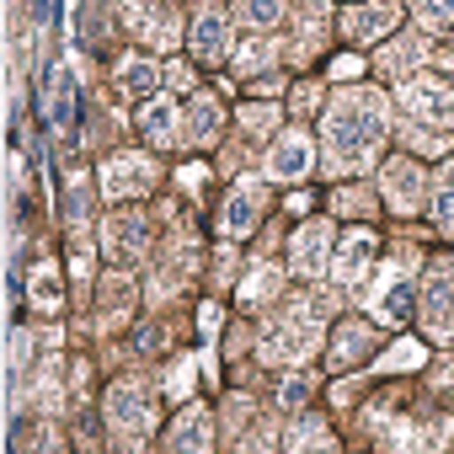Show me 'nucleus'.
Returning <instances> with one entry per match:
<instances>
[{"instance_id": "nucleus-1", "label": "nucleus", "mask_w": 454, "mask_h": 454, "mask_svg": "<svg viewBox=\"0 0 454 454\" xmlns=\"http://www.w3.org/2000/svg\"><path fill=\"white\" fill-rule=\"evenodd\" d=\"M321 134H326V166L332 171H364L390 134V102L374 86H348L326 107Z\"/></svg>"}, {"instance_id": "nucleus-2", "label": "nucleus", "mask_w": 454, "mask_h": 454, "mask_svg": "<svg viewBox=\"0 0 454 454\" xmlns=\"http://www.w3.org/2000/svg\"><path fill=\"white\" fill-rule=\"evenodd\" d=\"M321 316H326V305H321V300L294 305V310H289L268 337H262L257 358H262V364H305V358L321 348Z\"/></svg>"}, {"instance_id": "nucleus-3", "label": "nucleus", "mask_w": 454, "mask_h": 454, "mask_svg": "<svg viewBox=\"0 0 454 454\" xmlns=\"http://www.w3.org/2000/svg\"><path fill=\"white\" fill-rule=\"evenodd\" d=\"M107 427L118 433V443L139 449L155 427V401H150V385L145 380H118L107 390Z\"/></svg>"}, {"instance_id": "nucleus-4", "label": "nucleus", "mask_w": 454, "mask_h": 454, "mask_svg": "<svg viewBox=\"0 0 454 454\" xmlns=\"http://www.w3.org/2000/svg\"><path fill=\"white\" fill-rule=\"evenodd\" d=\"M417 300H422V321H427V332H433L438 342H449V337H454V257H438V262L427 268Z\"/></svg>"}, {"instance_id": "nucleus-5", "label": "nucleus", "mask_w": 454, "mask_h": 454, "mask_svg": "<svg viewBox=\"0 0 454 454\" xmlns=\"http://www.w3.org/2000/svg\"><path fill=\"white\" fill-rule=\"evenodd\" d=\"M123 22H129V33H134L139 43H150V49H171L176 33H182L171 0H123Z\"/></svg>"}, {"instance_id": "nucleus-6", "label": "nucleus", "mask_w": 454, "mask_h": 454, "mask_svg": "<svg viewBox=\"0 0 454 454\" xmlns=\"http://www.w3.org/2000/svg\"><path fill=\"white\" fill-rule=\"evenodd\" d=\"M401 107L417 118V123H454V86H443V81H433V75H411L406 86H401Z\"/></svg>"}, {"instance_id": "nucleus-7", "label": "nucleus", "mask_w": 454, "mask_h": 454, "mask_svg": "<svg viewBox=\"0 0 454 454\" xmlns=\"http://www.w3.org/2000/svg\"><path fill=\"white\" fill-rule=\"evenodd\" d=\"M369 316L385 321V326H395V321L411 316V273H406L401 262H390V268L380 273V284H374V294H369Z\"/></svg>"}, {"instance_id": "nucleus-8", "label": "nucleus", "mask_w": 454, "mask_h": 454, "mask_svg": "<svg viewBox=\"0 0 454 454\" xmlns=\"http://www.w3.org/2000/svg\"><path fill=\"white\" fill-rule=\"evenodd\" d=\"M262 208H268V192H262V182H236V192H231V203H224V214H219V224H224V236L231 241H241V236H252L257 231V219H262Z\"/></svg>"}, {"instance_id": "nucleus-9", "label": "nucleus", "mask_w": 454, "mask_h": 454, "mask_svg": "<svg viewBox=\"0 0 454 454\" xmlns=\"http://www.w3.org/2000/svg\"><path fill=\"white\" fill-rule=\"evenodd\" d=\"M102 247H107V257L113 262H139L145 257V247H150V224H145V214H113L107 219V231H102Z\"/></svg>"}, {"instance_id": "nucleus-10", "label": "nucleus", "mask_w": 454, "mask_h": 454, "mask_svg": "<svg viewBox=\"0 0 454 454\" xmlns=\"http://www.w3.org/2000/svg\"><path fill=\"white\" fill-rule=\"evenodd\" d=\"M310 160H316V150H310V134L305 129H289V134H278V145L268 150V176L273 182H300L305 171H310Z\"/></svg>"}, {"instance_id": "nucleus-11", "label": "nucleus", "mask_w": 454, "mask_h": 454, "mask_svg": "<svg viewBox=\"0 0 454 454\" xmlns=\"http://www.w3.org/2000/svg\"><path fill=\"white\" fill-rule=\"evenodd\" d=\"M145 187H155V160L150 155H113L107 160V171H102V192L107 198H134Z\"/></svg>"}, {"instance_id": "nucleus-12", "label": "nucleus", "mask_w": 454, "mask_h": 454, "mask_svg": "<svg viewBox=\"0 0 454 454\" xmlns=\"http://www.w3.org/2000/svg\"><path fill=\"white\" fill-rule=\"evenodd\" d=\"M380 187H385V203H390L395 214H417L427 176H422V166H417V160H390V166L380 171Z\"/></svg>"}, {"instance_id": "nucleus-13", "label": "nucleus", "mask_w": 454, "mask_h": 454, "mask_svg": "<svg viewBox=\"0 0 454 454\" xmlns=\"http://www.w3.org/2000/svg\"><path fill=\"white\" fill-rule=\"evenodd\" d=\"M289 252H294V273L300 278H321L332 268V224L316 219V224H305V231H294Z\"/></svg>"}, {"instance_id": "nucleus-14", "label": "nucleus", "mask_w": 454, "mask_h": 454, "mask_svg": "<svg viewBox=\"0 0 454 454\" xmlns=\"http://www.w3.org/2000/svg\"><path fill=\"white\" fill-rule=\"evenodd\" d=\"M395 22H401V6H395V0H374V6L342 12V33H348L353 43H374V38H385Z\"/></svg>"}, {"instance_id": "nucleus-15", "label": "nucleus", "mask_w": 454, "mask_h": 454, "mask_svg": "<svg viewBox=\"0 0 454 454\" xmlns=\"http://www.w3.org/2000/svg\"><path fill=\"white\" fill-rule=\"evenodd\" d=\"M192 54L208 59V65H219L224 54H231V22H224V12H214V6L198 12V22H192Z\"/></svg>"}, {"instance_id": "nucleus-16", "label": "nucleus", "mask_w": 454, "mask_h": 454, "mask_svg": "<svg viewBox=\"0 0 454 454\" xmlns=\"http://www.w3.org/2000/svg\"><path fill=\"white\" fill-rule=\"evenodd\" d=\"M369 257H374V236H369V231H353V236L342 241V252L332 257V268H337V284H342V289H353V284L369 273Z\"/></svg>"}, {"instance_id": "nucleus-17", "label": "nucleus", "mask_w": 454, "mask_h": 454, "mask_svg": "<svg viewBox=\"0 0 454 454\" xmlns=\"http://www.w3.org/2000/svg\"><path fill=\"white\" fill-rule=\"evenodd\" d=\"M326 38V0H300V33H294V59H310Z\"/></svg>"}, {"instance_id": "nucleus-18", "label": "nucleus", "mask_w": 454, "mask_h": 454, "mask_svg": "<svg viewBox=\"0 0 454 454\" xmlns=\"http://www.w3.org/2000/svg\"><path fill=\"white\" fill-rule=\"evenodd\" d=\"M369 342H374V337H369L364 321H342L337 337H332V364H337V369H353V364L369 353Z\"/></svg>"}, {"instance_id": "nucleus-19", "label": "nucleus", "mask_w": 454, "mask_h": 454, "mask_svg": "<svg viewBox=\"0 0 454 454\" xmlns=\"http://www.w3.org/2000/svg\"><path fill=\"white\" fill-rule=\"evenodd\" d=\"M70 107H75V75L59 70L54 86H49V123H54L65 139H70V129H75V113H70Z\"/></svg>"}, {"instance_id": "nucleus-20", "label": "nucleus", "mask_w": 454, "mask_h": 454, "mask_svg": "<svg viewBox=\"0 0 454 454\" xmlns=\"http://www.w3.org/2000/svg\"><path fill=\"white\" fill-rule=\"evenodd\" d=\"M139 129H145L150 145H171V139L182 134V113H176L171 102H150V107L139 113Z\"/></svg>"}, {"instance_id": "nucleus-21", "label": "nucleus", "mask_w": 454, "mask_h": 454, "mask_svg": "<svg viewBox=\"0 0 454 454\" xmlns=\"http://www.w3.org/2000/svg\"><path fill=\"white\" fill-rule=\"evenodd\" d=\"M171 449H214V427H208V411L203 406H187L182 422L171 427Z\"/></svg>"}, {"instance_id": "nucleus-22", "label": "nucleus", "mask_w": 454, "mask_h": 454, "mask_svg": "<svg viewBox=\"0 0 454 454\" xmlns=\"http://www.w3.org/2000/svg\"><path fill=\"white\" fill-rule=\"evenodd\" d=\"M427 59V43L422 38H395L390 49H380V70L385 75H406L411 65H422Z\"/></svg>"}, {"instance_id": "nucleus-23", "label": "nucleus", "mask_w": 454, "mask_h": 454, "mask_svg": "<svg viewBox=\"0 0 454 454\" xmlns=\"http://www.w3.org/2000/svg\"><path fill=\"white\" fill-rule=\"evenodd\" d=\"M278 289H284V273H278V268H257V273H247V284H241V305L257 310V305L278 300Z\"/></svg>"}, {"instance_id": "nucleus-24", "label": "nucleus", "mask_w": 454, "mask_h": 454, "mask_svg": "<svg viewBox=\"0 0 454 454\" xmlns=\"http://www.w3.org/2000/svg\"><path fill=\"white\" fill-rule=\"evenodd\" d=\"M214 134H219V102L214 97H198L192 113H187V139L192 145H214Z\"/></svg>"}, {"instance_id": "nucleus-25", "label": "nucleus", "mask_w": 454, "mask_h": 454, "mask_svg": "<svg viewBox=\"0 0 454 454\" xmlns=\"http://www.w3.org/2000/svg\"><path fill=\"white\" fill-rule=\"evenodd\" d=\"M433 224L454 241V166L438 171V187H433Z\"/></svg>"}, {"instance_id": "nucleus-26", "label": "nucleus", "mask_w": 454, "mask_h": 454, "mask_svg": "<svg viewBox=\"0 0 454 454\" xmlns=\"http://www.w3.org/2000/svg\"><path fill=\"white\" fill-rule=\"evenodd\" d=\"M155 81H160V70H155L150 59H123V65H118V86H123L129 97H145V91H155Z\"/></svg>"}, {"instance_id": "nucleus-27", "label": "nucleus", "mask_w": 454, "mask_h": 454, "mask_svg": "<svg viewBox=\"0 0 454 454\" xmlns=\"http://www.w3.org/2000/svg\"><path fill=\"white\" fill-rule=\"evenodd\" d=\"M236 17L252 27H273L284 17V0H236Z\"/></svg>"}, {"instance_id": "nucleus-28", "label": "nucleus", "mask_w": 454, "mask_h": 454, "mask_svg": "<svg viewBox=\"0 0 454 454\" xmlns=\"http://www.w3.org/2000/svg\"><path fill=\"white\" fill-rule=\"evenodd\" d=\"M268 65H273V43H268V38H247V43L236 49V70L252 75V70H268Z\"/></svg>"}, {"instance_id": "nucleus-29", "label": "nucleus", "mask_w": 454, "mask_h": 454, "mask_svg": "<svg viewBox=\"0 0 454 454\" xmlns=\"http://www.w3.org/2000/svg\"><path fill=\"white\" fill-rule=\"evenodd\" d=\"M289 449H332V433H326V422H321V417H305V422L289 433Z\"/></svg>"}, {"instance_id": "nucleus-30", "label": "nucleus", "mask_w": 454, "mask_h": 454, "mask_svg": "<svg viewBox=\"0 0 454 454\" xmlns=\"http://www.w3.org/2000/svg\"><path fill=\"white\" fill-rule=\"evenodd\" d=\"M33 305H38V310H49V316L59 310V284H54V268H49V262L33 273Z\"/></svg>"}, {"instance_id": "nucleus-31", "label": "nucleus", "mask_w": 454, "mask_h": 454, "mask_svg": "<svg viewBox=\"0 0 454 454\" xmlns=\"http://www.w3.org/2000/svg\"><path fill=\"white\" fill-rule=\"evenodd\" d=\"M422 27H454V0H411Z\"/></svg>"}, {"instance_id": "nucleus-32", "label": "nucleus", "mask_w": 454, "mask_h": 454, "mask_svg": "<svg viewBox=\"0 0 454 454\" xmlns=\"http://www.w3.org/2000/svg\"><path fill=\"white\" fill-rule=\"evenodd\" d=\"M427 353H422V342H395L385 358H380V369H390V374H401V369H417Z\"/></svg>"}, {"instance_id": "nucleus-33", "label": "nucleus", "mask_w": 454, "mask_h": 454, "mask_svg": "<svg viewBox=\"0 0 454 454\" xmlns=\"http://www.w3.org/2000/svg\"><path fill=\"white\" fill-rule=\"evenodd\" d=\"M192 374H198V364H192V358H176V369L166 374V395H171V401H187V395H192Z\"/></svg>"}, {"instance_id": "nucleus-34", "label": "nucleus", "mask_w": 454, "mask_h": 454, "mask_svg": "<svg viewBox=\"0 0 454 454\" xmlns=\"http://www.w3.org/2000/svg\"><path fill=\"white\" fill-rule=\"evenodd\" d=\"M241 123H247V129H252V134L262 139V134H273V123H278V113H273V107H247V113H241Z\"/></svg>"}, {"instance_id": "nucleus-35", "label": "nucleus", "mask_w": 454, "mask_h": 454, "mask_svg": "<svg viewBox=\"0 0 454 454\" xmlns=\"http://www.w3.org/2000/svg\"><path fill=\"white\" fill-rule=\"evenodd\" d=\"M38 401H43V406H59V369H54V364L38 369Z\"/></svg>"}, {"instance_id": "nucleus-36", "label": "nucleus", "mask_w": 454, "mask_h": 454, "mask_svg": "<svg viewBox=\"0 0 454 454\" xmlns=\"http://www.w3.org/2000/svg\"><path fill=\"white\" fill-rule=\"evenodd\" d=\"M305 395H310V380H305V374H289V380L278 385V401H284V406H305Z\"/></svg>"}, {"instance_id": "nucleus-37", "label": "nucleus", "mask_w": 454, "mask_h": 454, "mask_svg": "<svg viewBox=\"0 0 454 454\" xmlns=\"http://www.w3.org/2000/svg\"><path fill=\"white\" fill-rule=\"evenodd\" d=\"M406 145H411V150H427V155L443 150V139H438V134H422V129H406Z\"/></svg>"}, {"instance_id": "nucleus-38", "label": "nucleus", "mask_w": 454, "mask_h": 454, "mask_svg": "<svg viewBox=\"0 0 454 454\" xmlns=\"http://www.w3.org/2000/svg\"><path fill=\"white\" fill-rule=\"evenodd\" d=\"M22 364H27V332H17V337H12V380L22 374Z\"/></svg>"}, {"instance_id": "nucleus-39", "label": "nucleus", "mask_w": 454, "mask_h": 454, "mask_svg": "<svg viewBox=\"0 0 454 454\" xmlns=\"http://www.w3.org/2000/svg\"><path fill=\"white\" fill-rule=\"evenodd\" d=\"M166 86H171V91H187V86H192V75H187L182 65H171V70H166Z\"/></svg>"}, {"instance_id": "nucleus-40", "label": "nucleus", "mask_w": 454, "mask_h": 454, "mask_svg": "<svg viewBox=\"0 0 454 454\" xmlns=\"http://www.w3.org/2000/svg\"><path fill=\"white\" fill-rule=\"evenodd\" d=\"M358 70H364V65H358V59H337V65H332V75H337V81H353V75H358Z\"/></svg>"}, {"instance_id": "nucleus-41", "label": "nucleus", "mask_w": 454, "mask_h": 454, "mask_svg": "<svg viewBox=\"0 0 454 454\" xmlns=\"http://www.w3.org/2000/svg\"><path fill=\"white\" fill-rule=\"evenodd\" d=\"M316 102H321V97H316V91H310V86H300V91H294V113H310V107H316Z\"/></svg>"}, {"instance_id": "nucleus-42", "label": "nucleus", "mask_w": 454, "mask_h": 454, "mask_svg": "<svg viewBox=\"0 0 454 454\" xmlns=\"http://www.w3.org/2000/svg\"><path fill=\"white\" fill-rule=\"evenodd\" d=\"M198 321H203V332L214 337V332H219V305H203V316H198Z\"/></svg>"}, {"instance_id": "nucleus-43", "label": "nucleus", "mask_w": 454, "mask_h": 454, "mask_svg": "<svg viewBox=\"0 0 454 454\" xmlns=\"http://www.w3.org/2000/svg\"><path fill=\"white\" fill-rule=\"evenodd\" d=\"M438 65H443V70L454 75V49H443V54H438Z\"/></svg>"}, {"instance_id": "nucleus-44", "label": "nucleus", "mask_w": 454, "mask_h": 454, "mask_svg": "<svg viewBox=\"0 0 454 454\" xmlns=\"http://www.w3.org/2000/svg\"><path fill=\"white\" fill-rule=\"evenodd\" d=\"M449 380H454V369H449ZM449 395H454V385H449Z\"/></svg>"}]
</instances>
